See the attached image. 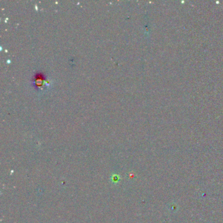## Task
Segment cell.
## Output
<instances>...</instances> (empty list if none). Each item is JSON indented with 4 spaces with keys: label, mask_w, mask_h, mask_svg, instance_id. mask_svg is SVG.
Wrapping results in <instances>:
<instances>
[{
    "label": "cell",
    "mask_w": 223,
    "mask_h": 223,
    "mask_svg": "<svg viewBox=\"0 0 223 223\" xmlns=\"http://www.w3.org/2000/svg\"><path fill=\"white\" fill-rule=\"evenodd\" d=\"M177 206H176V204H170V211L172 212H176L177 211Z\"/></svg>",
    "instance_id": "1"
}]
</instances>
